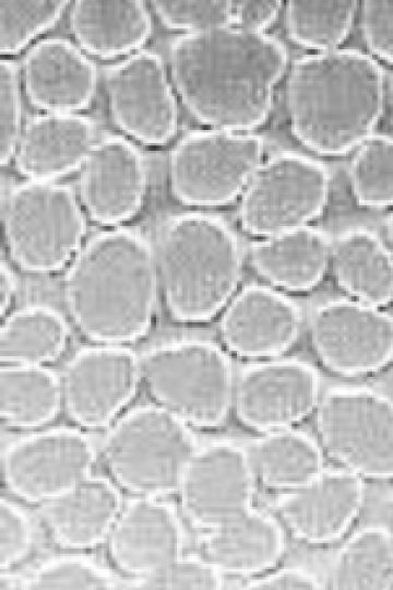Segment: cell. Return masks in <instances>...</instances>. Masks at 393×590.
I'll return each instance as SVG.
<instances>
[{
	"label": "cell",
	"instance_id": "22",
	"mask_svg": "<svg viewBox=\"0 0 393 590\" xmlns=\"http://www.w3.org/2000/svg\"><path fill=\"white\" fill-rule=\"evenodd\" d=\"M96 140L95 123L85 115L33 116L22 128L15 167L28 180L56 181L80 170Z\"/></svg>",
	"mask_w": 393,
	"mask_h": 590
},
{
	"label": "cell",
	"instance_id": "29",
	"mask_svg": "<svg viewBox=\"0 0 393 590\" xmlns=\"http://www.w3.org/2000/svg\"><path fill=\"white\" fill-rule=\"evenodd\" d=\"M63 408L60 376L47 366L1 365L0 418L11 429L34 430Z\"/></svg>",
	"mask_w": 393,
	"mask_h": 590
},
{
	"label": "cell",
	"instance_id": "25",
	"mask_svg": "<svg viewBox=\"0 0 393 590\" xmlns=\"http://www.w3.org/2000/svg\"><path fill=\"white\" fill-rule=\"evenodd\" d=\"M70 28L78 46L99 59L128 57L148 40L151 13L139 0H79L70 11Z\"/></svg>",
	"mask_w": 393,
	"mask_h": 590
},
{
	"label": "cell",
	"instance_id": "20",
	"mask_svg": "<svg viewBox=\"0 0 393 590\" xmlns=\"http://www.w3.org/2000/svg\"><path fill=\"white\" fill-rule=\"evenodd\" d=\"M300 330L298 306L277 291L259 284L237 292L219 322L227 350L258 361L281 357L298 340Z\"/></svg>",
	"mask_w": 393,
	"mask_h": 590
},
{
	"label": "cell",
	"instance_id": "42",
	"mask_svg": "<svg viewBox=\"0 0 393 590\" xmlns=\"http://www.w3.org/2000/svg\"><path fill=\"white\" fill-rule=\"evenodd\" d=\"M234 26L265 33L277 20L282 2L276 0L233 1Z\"/></svg>",
	"mask_w": 393,
	"mask_h": 590
},
{
	"label": "cell",
	"instance_id": "23",
	"mask_svg": "<svg viewBox=\"0 0 393 590\" xmlns=\"http://www.w3.org/2000/svg\"><path fill=\"white\" fill-rule=\"evenodd\" d=\"M123 504L121 491L109 477L92 473L39 506V514L56 545L80 552L106 543Z\"/></svg>",
	"mask_w": 393,
	"mask_h": 590
},
{
	"label": "cell",
	"instance_id": "9",
	"mask_svg": "<svg viewBox=\"0 0 393 590\" xmlns=\"http://www.w3.org/2000/svg\"><path fill=\"white\" fill-rule=\"evenodd\" d=\"M265 142L252 132L194 130L182 135L168 157L172 196L193 208H216L241 197L264 160Z\"/></svg>",
	"mask_w": 393,
	"mask_h": 590
},
{
	"label": "cell",
	"instance_id": "19",
	"mask_svg": "<svg viewBox=\"0 0 393 590\" xmlns=\"http://www.w3.org/2000/svg\"><path fill=\"white\" fill-rule=\"evenodd\" d=\"M184 520L165 498L132 497L117 517L105 543L114 567L139 579L184 553Z\"/></svg>",
	"mask_w": 393,
	"mask_h": 590
},
{
	"label": "cell",
	"instance_id": "37",
	"mask_svg": "<svg viewBox=\"0 0 393 590\" xmlns=\"http://www.w3.org/2000/svg\"><path fill=\"white\" fill-rule=\"evenodd\" d=\"M152 8L165 27L181 34L234 26L233 1L158 0Z\"/></svg>",
	"mask_w": 393,
	"mask_h": 590
},
{
	"label": "cell",
	"instance_id": "2",
	"mask_svg": "<svg viewBox=\"0 0 393 590\" xmlns=\"http://www.w3.org/2000/svg\"><path fill=\"white\" fill-rule=\"evenodd\" d=\"M63 294L72 323L87 340H140L151 328L158 294L153 244L129 227L93 235L70 262Z\"/></svg>",
	"mask_w": 393,
	"mask_h": 590
},
{
	"label": "cell",
	"instance_id": "43",
	"mask_svg": "<svg viewBox=\"0 0 393 590\" xmlns=\"http://www.w3.org/2000/svg\"><path fill=\"white\" fill-rule=\"evenodd\" d=\"M16 291V279L13 271L4 261L0 268V306L1 315L4 316L9 309Z\"/></svg>",
	"mask_w": 393,
	"mask_h": 590
},
{
	"label": "cell",
	"instance_id": "45",
	"mask_svg": "<svg viewBox=\"0 0 393 590\" xmlns=\"http://www.w3.org/2000/svg\"><path fill=\"white\" fill-rule=\"evenodd\" d=\"M389 102H390V111H391V123L393 127V78H392L390 90H389Z\"/></svg>",
	"mask_w": 393,
	"mask_h": 590
},
{
	"label": "cell",
	"instance_id": "11",
	"mask_svg": "<svg viewBox=\"0 0 393 590\" xmlns=\"http://www.w3.org/2000/svg\"><path fill=\"white\" fill-rule=\"evenodd\" d=\"M97 449L84 429L51 427L17 436L2 446V487L41 506L93 473Z\"/></svg>",
	"mask_w": 393,
	"mask_h": 590
},
{
	"label": "cell",
	"instance_id": "6",
	"mask_svg": "<svg viewBox=\"0 0 393 590\" xmlns=\"http://www.w3.org/2000/svg\"><path fill=\"white\" fill-rule=\"evenodd\" d=\"M140 364L153 403L190 427H217L231 412L236 375L228 354L215 342L165 340L150 346Z\"/></svg>",
	"mask_w": 393,
	"mask_h": 590
},
{
	"label": "cell",
	"instance_id": "27",
	"mask_svg": "<svg viewBox=\"0 0 393 590\" xmlns=\"http://www.w3.org/2000/svg\"><path fill=\"white\" fill-rule=\"evenodd\" d=\"M330 266L337 284L357 300L383 306L393 299V255L372 229L354 226L332 240Z\"/></svg>",
	"mask_w": 393,
	"mask_h": 590
},
{
	"label": "cell",
	"instance_id": "44",
	"mask_svg": "<svg viewBox=\"0 0 393 590\" xmlns=\"http://www.w3.org/2000/svg\"><path fill=\"white\" fill-rule=\"evenodd\" d=\"M385 234H386V240H388V244H389V248L393 255V212L391 213V215L388 217L386 220V223H385Z\"/></svg>",
	"mask_w": 393,
	"mask_h": 590
},
{
	"label": "cell",
	"instance_id": "7",
	"mask_svg": "<svg viewBox=\"0 0 393 590\" xmlns=\"http://www.w3.org/2000/svg\"><path fill=\"white\" fill-rule=\"evenodd\" d=\"M2 223L10 258L33 273L70 264L86 233L78 196L58 181L26 179L11 187L2 205Z\"/></svg>",
	"mask_w": 393,
	"mask_h": 590
},
{
	"label": "cell",
	"instance_id": "40",
	"mask_svg": "<svg viewBox=\"0 0 393 590\" xmlns=\"http://www.w3.org/2000/svg\"><path fill=\"white\" fill-rule=\"evenodd\" d=\"M361 31L369 51L376 58L393 64V1H365Z\"/></svg>",
	"mask_w": 393,
	"mask_h": 590
},
{
	"label": "cell",
	"instance_id": "16",
	"mask_svg": "<svg viewBox=\"0 0 393 590\" xmlns=\"http://www.w3.org/2000/svg\"><path fill=\"white\" fill-rule=\"evenodd\" d=\"M108 107L123 135L148 146L169 143L178 130V106L163 57L136 51L106 73Z\"/></svg>",
	"mask_w": 393,
	"mask_h": 590
},
{
	"label": "cell",
	"instance_id": "8",
	"mask_svg": "<svg viewBox=\"0 0 393 590\" xmlns=\"http://www.w3.org/2000/svg\"><path fill=\"white\" fill-rule=\"evenodd\" d=\"M325 458L364 481L393 480V400L367 386H334L313 413Z\"/></svg>",
	"mask_w": 393,
	"mask_h": 590
},
{
	"label": "cell",
	"instance_id": "18",
	"mask_svg": "<svg viewBox=\"0 0 393 590\" xmlns=\"http://www.w3.org/2000/svg\"><path fill=\"white\" fill-rule=\"evenodd\" d=\"M366 502V481L341 468H325L309 483L277 494L274 515L287 535L308 545L343 539Z\"/></svg>",
	"mask_w": 393,
	"mask_h": 590
},
{
	"label": "cell",
	"instance_id": "13",
	"mask_svg": "<svg viewBox=\"0 0 393 590\" xmlns=\"http://www.w3.org/2000/svg\"><path fill=\"white\" fill-rule=\"evenodd\" d=\"M60 381L69 418L84 430L107 429L142 384L140 356L126 345L82 347L66 363Z\"/></svg>",
	"mask_w": 393,
	"mask_h": 590
},
{
	"label": "cell",
	"instance_id": "1",
	"mask_svg": "<svg viewBox=\"0 0 393 590\" xmlns=\"http://www.w3.org/2000/svg\"><path fill=\"white\" fill-rule=\"evenodd\" d=\"M287 63L276 37L237 26L180 34L168 49L170 80L190 116L237 132L267 120Z\"/></svg>",
	"mask_w": 393,
	"mask_h": 590
},
{
	"label": "cell",
	"instance_id": "38",
	"mask_svg": "<svg viewBox=\"0 0 393 590\" xmlns=\"http://www.w3.org/2000/svg\"><path fill=\"white\" fill-rule=\"evenodd\" d=\"M35 527L27 512L11 498L0 499V571H12L32 552Z\"/></svg>",
	"mask_w": 393,
	"mask_h": 590
},
{
	"label": "cell",
	"instance_id": "46",
	"mask_svg": "<svg viewBox=\"0 0 393 590\" xmlns=\"http://www.w3.org/2000/svg\"><path fill=\"white\" fill-rule=\"evenodd\" d=\"M391 527L389 528L390 530V533H391V538H392V541H393V506H392V511H391Z\"/></svg>",
	"mask_w": 393,
	"mask_h": 590
},
{
	"label": "cell",
	"instance_id": "32",
	"mask_svg": "<svg viewBox=\"0 0 393 590\" xmlns=\"http://www.w3.org/2000/svg\"><path fill=\"white\" fill-rule=\"evenodd\" d=\"M357 1H289L285 8L288 37L314 52L338 49L353 26Z\"/></svg>",
	"mask_w": 393,
	"mask_h": 590
},
{
	"label": "cell",
	"instance_id": "33",
	"mask_svg": "<svg viewBox=\"0 0 393 590\" xmlns=\"http://www.w3.org/2000/svg\"><path fill=\"white\" fill-rule=\"evenodd\" d=\"M353 196L361 206L393 205V138L373 134L359 145L349 163Z\"/></svg>",
	"mask_w": 393,
	"mask_h": 590
},
{
	"label": "cell",
	"instance_id": "15",
	"mask_svg": "<svg viewBox=\"0 0 393 590\" xmlns=\"http://www.w3.org/2000/svg\"><path fill=\"white\" fill-rule=\"evenodd\" d=\"M309 330L314 354L334 374L367 376L393 359V316L377 306L345 298L323 302Z\"/></svg>",
	"mask_w": 393,
	"mask_h": 590
},
{
	"label": "cell",
	"instance_id": "31",
	"mask_svg": "<svg viewBox=\"0 0 393 590\" xmlns=\"http://www.w3.org/2000/svg\"><path fill=\"white\" fill-rule=\"evenodd\" d=\"M68 339L69 328L59 311L45 305L22 307L1 324V364L46 366L59 358Z\"/></svg>",
	"mask_w": 393,
	"mask_h": 590
},
{
	"label": "cell",
	"instance_id": "12",
	"mask_svg": "<svg viewBox=\"0 0 393 590\" xmlns=\"http://www.w3.org/2000/svg\"><path fill=\"white\" fill-rule=\"evenodd\" d=\"M258 486L248 448L213 439L189 460L176 494L178 508L187 523L206 533L252 509Z\"/></svg>",
	"mask_w": 393,
	"mask_h": 590
},
{
	"label": "cell",
	"instance_id": "21",
	"mask_svg": "<svg viewBox=\"0 0 393 590\" xmlns=\"http://www.w3.org/2000/svg\"><path fill=\"white\" fill-rule=\"evenodd\" d=\"M29 103L44 113L80 114L94 99L97 70L72 42L50 37L35 43L20 68Z\"/></svg>",
	"mask_w": 393,
	"mask_h": 590
},
{
	"label": "cell",
	"instance_id": "17",
	"mask_svg": "<svg viewBox=\"0 0 393 590\" xmlns=\"http://www.w3.org/2000/svg\"><path fill=\"white\" fill-rule=\"evenodd\" d=\"M79 172L80 202L93 222L117 227L141 210L147 166L131 139L112 133L97 139Z\"/></svg>",
	"mask_w": 393,
	"mask_h": 590
},
{
	"label": "cell",
	"instance_id": "24",
	"mask_svg": "<svg viewBox=\"0 0 393 590\" xmlns=\"http://www.w3.org/2000/svg\"><path fill=\"white\" fill-rule=\"evenodd\" d=\"M202 555L225 577L243 580L279 565L287 534L274 514L255 506L234 521L202 533Z\"/></svg>",
	"mask_w": 393,
	"mask_h": 590
},
{
	"label": "cell",
	"instance_id": "4",
	"mask_svg": "<svg viewBox=\"0 0 393 590\" xmlns=\"http://www.w3.org/2000/svg\"><path fill=\"white\" fill-rule=\"evenodd\" d=\"M158 291L180 322H204L235 296L242 272L240 239L224 219L200 211L167 217L153 244Z\"/></svg>",
	"mask_w": 393,
	"mask_h": 590
},
{
	"label": "cell",
	"instance_id": "36",
	"mask_svg": "<svg viewBox=\"0 0 393 590\" xmlns=\"http://www.w3.org/2000/svg\"><path fill=\"white\" fill-rule=\"evenodd\" d=\"M132 589L142 590H218L225 576L202 554L183 553L150 576L131 579Z\"/></svg>",
	"mask_w": 393,
	"mask_h": 590
},
{
	"label": "cell",
	"instance_id": "10",
	"mask_svg": "<svg viewBox=\"0 0 393 590\" xmlns=\"http://www.w3.org/2000/svg\"><path fill=\"white\" fill-rule=\"evenodd\" d=\"M330 191L331 174L322 162L278 151L263 160L242 192L240 225L262 238L306 226L323 212Z\"/></svg>",
	"mask_w": 393,
	"mask_h": 590
},
{
	"label": "cell",
	"instance_id": "28",
	"mask_svg": "<svg viewBox=\"0 0 393 590\" xmlns=\"http://www.w3.org/2000/svg\"><path fill=\"white\" fill-rule=\"evenodd\" d=\"M248 451L258 485L277 494L309 483L326 468L315 437L296 427L260 434Z\"/></svg>",
	"mask_w": 393,
	"mask_h": 590
},
{
	"label": "cell",
	"instance_id": "35",
	"mask_svg": "<svg viewBox=\"0 0 393 590\" xmlns=\"http://www.w3.org/2000/svg\"><path fill=\"white\" fill-rule=\"evenodd\" d=\"M63 0H1L0 52L14 56L52 28L68 8Z\"/></svg>",
	"mask_w": 393,
	"mask_h": 590
},
{
	"label": "cell",
	"instance_id": "5",
	"mask_svg": "<svg viewBox=\"0 0 393 590\" xmlns=\"http://www.w3.org/2000/svg\"><path fill=\"white\" fill-rule=\"evenodd\" d=\"M198 446L192 427L151 403L122 413L106 429L99 453L120 491L166 499L177 494Z\"/></svg>",
	"mask_w": 393,
	"mask_h": 590
},
{
	"label": "cell",
	"instance_id": "34",
	"mask_svg": "<svg viewBox=\"0 0 393 590\" xmlns=\"http://www.w3.org/2000/svg\"><path fill=\"white\" fill-rule=\"evenodd\" d=\"M119 582L110 570L93 558L63 554L44 559L22 575V590H111Z\"/></svg>",
	"mask_w": 393,
	"mask_h": 590
},
{
	"label": "cell",
	"instance_id": "14",
	"mask_svg": "<svg viewBox=\"0 0 393 590\" xmlns=\"http://www.w3.org/2000/svg\"><path fill=\"white\" fill-rule=\"evenodd\" d=\"M317 369L290 357L259 361L235 378L231 412L246 428L264 434L296 427L313 415L321 398Z\"/></svg>",
	"mask_w": 393,
	"mask_h": 590
},
{
	"label": "cell",
	"instance_id": "3",
	"mask_svg": "<svg viewBox=\"0 0 393 590\" xmlns=\"http://www.w3.org/2000/svg\"><path fill=\"white\" fill-rule=\"evenodd\" d=\"M285 96L296 140L315 154L341 156L374 134L385 103L384 73L360 50L313 52L290 66Z\"/></svg>",
	"mask_w": 393,
	"mask_h": 590
},
{
	"label": "cell",
	"instance_id": "26",
	"mask_svg": "<svg viewBox=\"0 0 393 590\" xmlns=\"http://www.w3.org/2000/svg\"><path fill=\"white\" fill-rule=\"evenodd\" d=\"M332 240L321 228L306 225L254 241L249 260L271 284L306 292L323 279L331 260Z\"/></svg>",
	"mask_w": 393,
	"mask_h": 590
},
{
	"label": "cell",
	"instance_id": "30",
	"mask_svg": "<svg viewBox=\"0 0 393 590\" xmlns=\"http://www.w3.org/2000/svg\"><path fill=\"white\" fill-rule=\"evenodd\" d=\"M325 582L333 590H392L393 541L389 528L365 526L335 552Z\"/></svg>",
	"mask_w": 393,
	"mask_h": 590
},
{
	"label": "cell",
	"instance_id": "41",
	"mask_svg": "<svg viewBox=\"0 0 393 590\" xmlns=\"http://www.w3.org/2000/svg\"><path fill=\"white\" fill-rule=\"evenodd\" d=\"M240 588L247 590H319L325 588V582L307 568L277 565L261 575L243 580Z\"/></svg>",
	"mask_w": 393,
	"mask_h": 590
},
{
	"label": "cell",
	"instance_id": "39",
	"mask_svg": "<svg viewBox=\"0 0 393 590\" xmlns=\"http://www.w3.org/2000/svg\"><path fill=\"white\" fill-rule=\"evenodd\" d=\"M21 75L11 59L0 61V162L5 166L14 156L22 131Z\"/></svg>",
	"mask_w": 393,
	"mask_h": 590
}]
</instances>
